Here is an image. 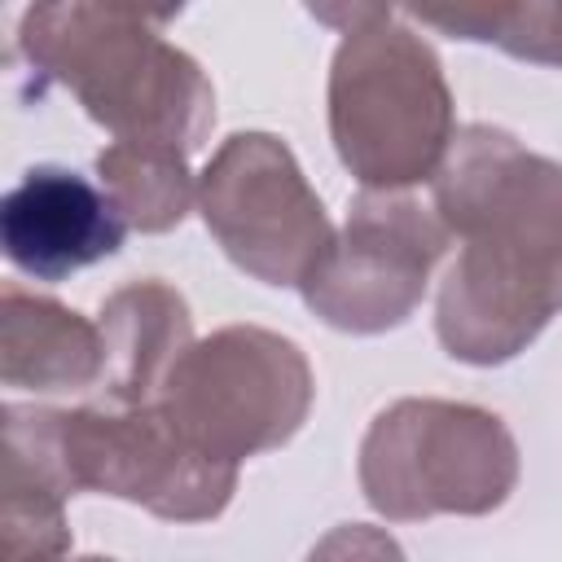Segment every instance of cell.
<instances>
[{"label": "cell", "instance_id": "8992f818", "mask_svg": "<svg viewBox=\"0 0 562 562\" xmlns=\"http://www.w3.org/2000/svg\"><path fill=\"white\" fill-rule=\"evenodd\" d=\"M312 395L316 378L294 338L263 325H224L176 360L158 404L202 457L241 465L290 443Z\"/></svg>", "mask_w": 562, "mask_h": 562}, {"label": "cell", "instance_id": "9a60e30c", "mask_svg": "<svg viewBox=\"0 0 562 562\" xmlns=\"http://www.w3.org/2000/svg\"><path fill=\"white\" fill-rule=\"evenodd\" d=\"M307 562H404V549L391 531L369 522H342L316 540Z\"/></svg>", "mask_w": 562, "mask_h": 562}, {"label": "cell", "instance_id": "3957f363", "mask_svg": "<svg viewBox=\"0 0 562 562\" xmlns=\"http://www.w3.org/2000/svg\"><path fill=\"white\" fill-rule=\"evenodd\" d=\"M342 31L329 61V136L338 162L378 193H408L435 180L457 110L435 48L382 4H312Z\"/></svg>", "mask_w": 562, "mask_h": 562}, {"label": "cell", "instance_id": "30bf717a", "mask_svg": "<svg viewBox=\"0 0 562 562\" xmlns=\"http://www.w3.org/2000/svg\"><path fill=\"white\" fill-rule=\"evenodd\" d=\"M97 329L105 351L101 391L114 408L158 404L176 360L198 342L184 294L158 277L119 285L101 303Z\"/></svg>", "mask_w": 562, "mask_h": 562}, {"label": "cell", "instance_id": "7a4b0ae2", "mask_svg": "<svg viewBox=\"0 0 562 562\" xmlns=\"http://www.w3.org/2000/svg\"><path fill=\"white\" fill-rule=\"evenodd\" d=\"M167 18L92 0L31 4L18 22V48L114 140L193 154L211 136L215 88L184 48L162 40Z\"/></svg>", "mask_w": 562, "mask_h": 562}, {"label": "cell", "instance_id": "8fae6325", "mask_svg": "<svg viewBox=\"0 0 562 562\" xmlns=\"http://www.w3.org/2000/svg\"><path fill=\"white\" fill-rule=\"evenodd\" d=\"M101 329L75 307L26 294L18 285L0 299V382L13 391H88L101 386Z\"/></svg>", "mask_w": 562, "mask_h": 562}, {"label": "cell", "instance_id": "ba28073f", "mask_svg": "<svg viewBox=\"0 0 562 562\" xmlns=\"http://www.w3.org/2000/svg\"><path fill=\"white\" fill-rule=\"evenodd\" d=\"M448 241V224L422 198L360 189L334 246L299 285L303 303L342 334L395 329L426 299L430 268Z\"/></svg>", "mask_w": 562, "mask_h": 562}, {"label": "cell", "instance_id": "7c38bea8", "mask_svg": "<svg viewBox=\"0 0 562 562\" xmlns=\"http://www.w3.org/2000/svg\"><path fill=\"white\" fill-rule=\"evenodd\" d=\"M97 184L110 193L123 224L136 233H167L198 202L189 154L162 145H105L97 154Z\"/></svg>", "mask_w": 562, "mask_h": 562}, {"label": "cell", "instance_id": "52a82bcc", "mask_svg": "<svg viewBox=\"0 0 562 562\" xmlns=\"http://www.w3.org/2000/svg\"><path fill=\"white\" fill-rule=\"evenodd\" d=\"M198 211L220 250L263 285H303L334 246V224L272 132H233L198 176Z\"/></svg>", "mask_w": 562, "mask_h": 562}, {"label": "cell", "instance_id": "2e32d148", "mask_svg": "<svg viewBox=\"0 0 562 562\" xmlns=\"http://www.w3.org/2000/svg\"><path fill=\"white\" fill-rule=\"evenodd\" d=\"M66 562H114V558H101V553H88V558H66Z\"/></svg>", "mask_w": 562, "mask_h": 562}, {"label": "cell", "instance_id": "4fadbf2b", "mask_svg": "<svg viewBox=\"0 0 562 562\" xmlns=\"http://www.w3.org/2000/svg\"><path fill=\"white\" fill-rule=\"evenodd\" d=\"M422 26H439L457 40L496 44L509 57L536 66H562V0L527 4H457V9H408Z\"/></svg>", "mask_w": 562, "mask_h": 562}, {"label": "cell", "instance_id": "9c48e42d", "mask_svg": "<svg viewBox=\"0 0 562 562\" xmlns=\"http://www.w3.org/2000/svg\"><path fill=\"white\" fill-rule=\"evenodd\" d=\"M123 233L127 224L110 193L66 167H31L0 202L4 259L35 281H66L119 255Z\"/></svg>", "mask_w": 562, "mask_h": 562}, {"label": "cell", "instance_id": "5bb4252c", "mask_svg": "<svg viewBox=\"0 0 562 562\" xmlns=\"http://www.w3.org/2000/svg\"><path fill=\"white\" fill-rule=\"evenodd\" d=\"M0 527H4V562H66L70 553L66 496H57L53 487L4 474Z\"/></svg>", "mask_w": 562, "mask_h": 562}, {"label": "cell", "instance_id": "5b68a950", "mask_svg": "<svg viewBox=\"0 0 562 562\" xmlns=\"http://www.w3.org/2000/svg\"><path fill=\"white\" fill-rule=\"evenodd\" d=\"M514 483L518 443L479 404L408 395L386 404L360 439V492L391 522L492 514Z\"/></svg>", "mask_w": 562, "mask_h": 562}, {"label": "cell", "instance_id": "6da1fadb", "mask_svg": "<svg viewBox=\"0 0 562 562\" xmlns=\"http://www.w3.org/2000/svg\"><path fill=\"white\" fill-rule=\"evenodd\" d=\"M430 189L461 241L439 281L435 334L452 360L505 364L562 312V162L470 123Z\"/></svg>", "mask_w": 562, "mask_h": 562}, {"label": "cell", "instance_id": "277c9868", "mask_svg": "<svg viewBox=\"0 0 562 562\" xmlns=\"http://www.w3.org/2000/svg\"><path fill=\"white\" fill-rule=\"evenodd\" d=\"M4 474L53 487L57 496H119L167 522L220 518L237 492V465L202 457L162 404H4Z\"/></svg>", "mask_w": 562, "mask_h": 562}]
</instances>
